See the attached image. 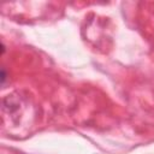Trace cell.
Returning <instances> with one entry per match:
<instances>
[{"instance_id":"obj_1","label":"cell","mask_w":154,"mask_h":154,"mask_svg":"<svg viewBox=\"0 0 154 154\" xmlns=\"http://www.w3.org/2000/svg\"><path fill=\"white\" fill-rule=\"evenodd\" d=\"M5 79H6V75H5V70L2 69V71H1V82H2V84H4Z\"/></svg>"}]
</instances>
